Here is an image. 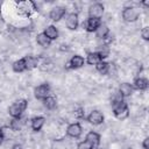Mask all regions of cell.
<instances>
[{
  "mask_svg": "<svg viewBox=\"0 0 149 149\" xmlns=\"http://www.w3.org/2000/svg\"><path fill=\"white\" fill-rule=\"evenodd\" d=\"M139 10L135 8V7H126L123 10H122V19L126 21V22H134L139 19Z\"/></svg>",
  "mask_w": 149,
  "mask_h": 149,
  "instance_id": "277c9868",
  "label": "cell"
},
{
  "mask_svg": "<svg viewBox=\"0 0 149 149\" xmlns=\"http://www.w3.org/2000/svg\"><path fill=\"white\" fill-rule=\"evenodd\" d=\"M44 35H45L50 41H52V40L58 38V30H57V28H56L55 26H48L47 29L44 30Z\"/></svg>",
  "mask_w": 149,
  "mask_h": 149,
  "instance_id": "e0dca14e",
  "label": "cell"
},
{
  "mask_svg": "<svg viewBox=\"0 0 149 149\" xmlns=\"http://www.w3.org/2000/svg\"><path fill=\"white\" fill-rule=\"evenodd\" d=\"M104 14V5L99 3V2H95L93 5L90 6L88 8V15L90 17H93V19H100Z\"/></svg>",
  "mask_w": 149,
  "mask_h": 149,
  "instance_id": "5b68a950",
  "label": "cell"
},
{
  "mask_svg": "<svg viewBox=\"0 0 149 149\" xmlns=\"http://www.w3.org/2000/svg\"><path fill=\"white\" fill-rule=\"evenodd\" d=\"M148 79L147 78H143V77H139L134 80V87L136 90H140V91H143V90H147L148 88Z\"/></svg>",
  "mask_w": 149,
  "mask_h": 149,
  "instance_id": "9a60e30c",
  "label": "cell"
},
{
  "mask_svg": "<svg viewBox=\"0 0 149 149\" xmlns=\"http://www.w3.org/2000/svg\"><path fill=\"white\" fill-rule=\"evenodd\" d=\"M77 149H94V148L90 142H87L85 140V141H81V142H79L77 144Z\"/></svg>",
  "mask_w": 149,
  "mask_h": 149,
  "instance_id": "484cf974",
  "label": "cell"
},
{
  "mask_svg": "<svg viewBox=\"0 0 149 149\" xmlns=\"http://www.w3.org/2000/svg\"><path fill=\"white\" fill-rule=\"evenodd\" d=\"M16 6H17V9H19V13L21 15H24V16H28V15H30L31 13H34L36 10L35 2H33L30 0L19 1V2H16Z\"/></svg>",
  "mask_w": 149,
  "mask_h": 149,
  "instance_id": "7a4b0ae2",
  "label": "cell"
},
{
  "mask_svg": "<svg viewBox=\"0 0 149 149\" xmlns=\"http://www.w3.org/2000/svg\"><path fill=\"white\" fill-rule=\"evenodd\" d=\"M10 128L13 129V130H20L21 129V126H22V121H21V119L19 118V119H13L12 121H10Z\"/></svg>",
  "mask_w": 149,
  "mask_h": 149,
  "instance_id": "d4e9b609",
  "label": "cell"
},
{
  "mask_svg": "<svg viewBox=\"0 0 149 149\" xmlns=\"http://www.w3.org/2000/svg\"><path fill=\"white\" fill-rule=\"evenodd\" d=\"M81 130H83V129H81V126L76 122V123H71V125L68 126V128H66V134H68L70 137L77 139V137L80 136Z\"/></svg>",
  "mask_w": 149,
  "mask_h": 149,
  "instance_id": "30bf717a",
  "label": "cell"
},
{
  "mask_svg": "<svg viewBox=\"0 0 149 149\" xmlns=\"http://www.w3.org/2000/svg\"><path fill=\"white\" fill-rule=\"evenodd\" d=\"M12 68H13V71L14 72H23L26 70V64H24L23 58L22 59H19V61H15L13 63Z\"/></svg>",
  "mask_w": 149,
  "mask_h": 149,
  "instance_id": "7402d4cb",
  "label": "cell"
},
{
  "mask_svg": "<svg viewBox=\"0 0 149 149\" xmlns=\"http://www.w3.org/2000/svg\"><path fill=\"white\" fill-rule=\"evenodd\" d=\"M84 114H85V112H84V109H83V108H78L77 111H74V116H76V118H78V119L84 118Z\"/></svg>",
  "mask_w": 149,
  "mask_h": 149,
  "instance_id": "83f0119b",
  "label": "cell"
},
{
  "mask_svg": "<svg viewBox=\"0 0 149 149\" xmlns=\"http://www.w3.org/2000/svg\"><path fill=\"white\" fill-rule=\"evenodd\" d=\"M12 149H22V147H21V144L16 143V144H14V146H13V148H12Z\"/></svg>",
  "mask_w": 149,
  "mask_h": 149,
  "instance_id": "4dcf8cb0",
  "label": "cell"
},
{
  "mask_svg": "<svg viewBox=\"0 0 149 149\" xmlns=\"http://www.w3.org/2000/svg\"><path fill=\"white\" fill-rule=\"evenodd\" d=\"M49 92H50V86H49V84L45 83L35 88V97L40 100H43L49 95Z\"/></svg>",
  "mask_w": 149,
  "mask_h": 149,
  "instance_id": "52a82bcc",
  "label": "cell"
},
{
  "mask_svg": "<svg viewBox=\"0 0 149 149\" xmlns=\"http://www.w3.org/2000/svg\"><path fill=\"white\" fill-rule=\"evenodd\" d=\"M126 149H130V148H126Z\"/></svg>",
  "mask_w": 149,
  "mask_h": 149,
  "instance_id": "1f68e13d",
  "label": "cell"
},
{
  "mask_svg": "<svg viewBox=\"0 0 149 149\" xmlns=\"http://www.w3.org/2000/svg\"><path fill=\"white\" fill-rule=\"evenodd\" d=\"M0 130H1V128H0Z\"/></svg>",
  "mask_w": 149,
  "mask_h": 149,
  "instance_id": "d6a6232c",
  "label": "cell"
},
{
  "mask_svg": "<svg viewBox=\"0 0 149 149\" xmlns=\"http://www.w3.org/2000/svg\"><path fill=\"white\" fill-rule=\"evenodd\" d=\"M27 105H28V101L26 99H20L17 100L16 102H14L9 108H8V112H9V115L13 118V119H19L21 118L22 113L26 111L27 108Z\"/></svg>",
  "mask_w": 149,
  "mask_h": 149,
  "instance_id": "6da1fadb",
  "label": "cell"
},
{
  "mask_svg": "<svg viewBox=\"0 0 149 149\" xmlns=\"http://www.w3.org/2000/svg\"><path fill=\"white\" fill-rule=\"evenodd\" d=\"M3 140H5V136H3V134H2V132L0 130V146L2 144V142H3Z\"/></svg>",
  "mask_w": 149,
  "mask_h": 149,
  "instance_id": "f546056e",
  "label": "cell"
},
{
  "mask_svg": "<svg viewBox=\"0 0 149 149\" xmlns=\"http://www.w3.org/2000/svg\"><path fill=\"white\" fill-rule=\"evenodd\" d=\"M78 15L76 13H70L66 15V20H65V24L70 30H74L78 27Z\"/></svg>",
  "mask_w": 149,
  "mask_h": 149,
  "instance_id": "7c38bea8",
  "label": "cell"
},
{
  "mask_svg": "<svg viewBox=\"0 0 149 149\" xmlns=\"http://www.w3.org/2000/svg\"><path fill=\"white\" fill-rule=\"evenodd\" d=\"M119 93L122 97H129L133 93V86L128 83H122L119 87Z\"/></svg>",
  "mask_w": 149,
  "mask_h": 149,
  "instance_id": "ac0fdd59",
  "label": "cell"
},
{
  "mask_svg": "<svg viewBox=\"0 0 149 149\" xmlns=\"http://www.w3.org/2000/svg\"><path fill=\"white\" fill-rule=\"evenodd\" d=\"M113 113L115 115L116 119L119 120H125L128 115H129V109H128V106L125 101L118 104V105H114L113 106Z\"/></svg>",
  "mask_w": 149,
  "mask_h": 149,
  "instance_id": "3957f363",
  "label": "cell"
},
{
  "mask_svg": "<svg viewBox=\"0 0 149 149\" xmlns=\"http://www.w3.org/2000/svg\"><path fill=\"white\" fill-rule=\"evenodd\" d=\"M108 34H109L108 27H107L106 24H102V23H101V24L97 28V30H95V36H97L98 38H100V40H104Z\"/></svg>",
  "mask_w": 149,
  "mask_h": 149,
  "instance_id": "d6986e66",
  "label": "cell"
},
{
  "mask_svg": "<svg viewBox=\"0 0 149 149\" xmlns=\"http://www.w3.org/2000/svg\"><path fill=\"white\" fill-rule=\"evenodd\" d=\"M23 61H24V64H26V70H33L38 64V59L34 56H26L23 58Z\"/></svg>",
  "mask_w": 149,
  "mask_h": 149,
  "instance_id": "5bb4252c",
  "label": "cell"
},
{
  "mask_svg": "<svg viewBox=\"0 0 149 149\" xmlns=\"http://www.w3.org/2000/svg\"><path fill=\"white\" fill-rule=\"evenodd\" d=\"M87 121L90 123L94 125V126H98V125H100V123L104 122V115H102V113L100 111H93V112H91L88 114Z\"/></svg>",
  "mask_w": 149,
  "mask_h": 149,
  "instance_id": "9c48e42d",
  "label": "cell"
},
{
  "mask_svg": "<svg viewBox=\"0 0 149 149\" xmlns=\"http://www.w3.org/2000/svg\"><path fill=\"white\" fill-rule=\"evenodd\" d=\"M95 68H97V70H98L101 74H107L108 71H109V63L101 61V62H99V63L95 65Z\"/></svg>",
  "mask_w": 149,
  "mask_h": 149,
  "instance_id": "603a6c76",
  "label": "cell"
},
{
  "mask_svg": "<svg viewBox=\"0 0 149 149\" xmlns=\"http://www.w3.org/2000/svg\"><path fill=\"white\" fill-rule=\"evenodd\" d=\"M100 24H101L100 19H93V17H88V19L85 21L84 27H85L86 31H88V33H93V31H95V30H97V28H98Z\"/></svg>",
  "mask_w": 149,
  "mask_h": 149,
  "instance_id": "8fae6325",
  "label": "cell"
},
{
  "mask_svg": "<svg viewBox=\"0 0 149 149\" xmlns=\"http://www.w3.org/2000/svg\"><path fill=\"white\" fill-rule=\"evenodd\" d=\"M36 41H37V44H40V45L43 47V48H48V47L51 44V41L44 35V33L38 34L37 37H36Z\"/></svg>",
  "mask_w": 149,
  "mask_h": 149,
  "instance_id": "ffe728a7",
  "label": "cell"
},
{
  "mask_svg": "<svg viewBox=\"0 0 149 149\" xmlns=\"http://www.w3.org/2000/svg\"><path fill=\"white\" fill-rule=\"evenodd\" d=\"M65 12L66 9L62 6H56L54 8H51L50 13H49V17L52 20V21H59L64 15H65Z\"/></svg>",
  "mask_w": 149,
  "mask_h": 149,
  "instance_id": "8992f818",
  "label": "cell"
},
{
  "mask_svg": "<svg viewBox=\"0 0 149 149\" xmlns=\"http://www.w3.org/2000/svg\"><path fill=\"white\" fill-rule=\"evenodd\" d=\"M87 142H90L92 146H93V148H95V147H98L99 146V143H100V135L98 134V133H95V132H88L87 134H86V139H85Z\"/></svg>",
  "mask_w": 149,
  "mask_h": 149,
  "instance_id": "4fadbf2b",
  "label": "cell"
},
{
  "mask_svg": "<svg viewBox=\"0 0 149 149\" xmlns=\"http://www.w3.org/2000/svg\"><path fill=\"white\" fill-rule=\"evenodd\" d=\"M86 62L90 64V65H97L99 62H101V58L99 56V54L95 51V52H90L87 55V58H86Z\"/></svg>",
  "mask_w": 149,
  "mask_h": 149,
  "instance_id": "44dd1931",
  "label": "cell"
},
{
  "mask_svg": "<svg viewBox=\"0 0 149 149\" xmlns=\"http://www.w3.org/2000/svg\"><path fill=\"white\" fill-rule=\"evenodd\" d=\"M142 147H143L144 149H149V137H146V139L143 140Z\"/></svg>",
  "mask_w": 149,
  "mask_h": 149,
  "instance_id": "f1b7e54d",
  "label": "cell"
},
{
  "mask_svg": "<svg viewBox=\"0 0 149 149\" xmlns=\"http://www.w3.org/2000/svg\"><path fill=\"white\" fill-rule=\"evenodd\" d=\"M141 36H142L143 40H146V41L149 40V27H144V28L141 30Z\"/></svg>",
  "mask_w": 149,
  "mask_h": 149,
  "instance_id": "4316f807",
  "label": "cell"
},
{
  "mask_svg": "<svg viewBox=\"0 0 149 149\" xmlns=\"http://www.w3.org/2000/svg\"><path fill=\"white\" fill-rule=\"evenodd\" d=\"M44 122H45V119L43 116H35V118H33L31 119V128H33V130H35V132L41 130V128L43 127Z\"/></svg>",
  "mask_w": 149,
  "mask_h": 149,
  "instance_id": "2e32d148",
  "label": "cell"
},
{
  "mask_svg": "<svg viewBox=\"0 0 149 149\" xmlns=\"http://www.w3.org/2000/svg\"><path fill=\"white\" fill-rule=\"evenodd\" d=\"M85 63V59L83 56H79V55H74L71 57V59L69 61V63L66 64V68L68 69H79L84 65Z\"/></svg>",
  "mask_w": 149,
  "mask_h": 149,
  "instance_id": "ba28073f",
  "label": "cell"
},
{
  "mask_svg": "<svg viewBox=\"0 0 149 149\" xmlns=\"http://www.w3.org/2000/svg\"><path fill=\"white\" fill-rule=\"evenodd\" d=\"M43 104L48 109H54L56 107V105H57V101H56V99L54 97L48 95L45 99H43Z\"/></svg>",
  "mask_w": 149,
  "mask_h": 149,
  "instance_id": "cb8c5ba5",
  "label": "cell"
}]
</instances>
